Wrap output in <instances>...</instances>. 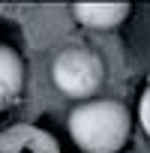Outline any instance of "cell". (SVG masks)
Returning <instances> with one entry per match:
<instances>
[{
    "label": "cell",
    "instance_id": "cell-1",
    "mask_svg": "<svg viewBox=\"0 0 150 153\" xmlns=\"http://www.w3.org/2000/svg\"><path fill=\"white\" fill-rule=\"evenodd\" d=\"M132 132V114L117 99H87L69 111V135L87 153H117Z\"/></svg>",
    "mask_w": 150,
    "mask_h": 153
},
{
    "label": "cell",
    "instance_id": "cell-2",
    "mask_svg": "<svg viewBox=\"0 0 150 153\" xmlns=\"http://www.w3.org/2000/svg\"><path fill=\"white\" fill-rule=\"evenodd\" d=\"M51 81L60 93L78 99V102H87L105 81V63L96 51H90L84 45L63 48L51 60Z\"/></svg>",
    "mask_w": 150,
    "mask_h": 153
},
{
    "label": "cell",
    "instance_id": "cell-3",
    "mask_svg": "<svg viewBox=\"0 0 150 153\" xmlns=\"http://www.w3.org/2000/svg\"><path fill=\"white\" fill-rule=\"evenodd\" d=\"M21 90H24V60L12 45L0 42V111L15 105L21 99Z\"/></svg>",
    "mask_w": 150,
    "mask_h": 153
},
{
    "label": "cell",
    "instance_id": "cell-4",
    "mask_svg": "<svg viewBox=\"0 0 150 153\" xmlns=\"http://www.w3.org/2000/svg\"><path fill=\"white\" fill-rule=\"evenodd\" d=\"M129 3H75L72 15L90 30H114L129 18Z\"/></svg>",
    "mask_w": 150,
    "mask_h": 153
},
{
    "label": "cell",
    "instance_id": "cell-5",
    "mask_svg": "<svg viewBox=\"0 0 150 153\" xmlns=\"http://www.w3.org/2000/svg\"><path fill=\"white\" fill-rule=\"evenodd\" d=\"M138 120H141L144 132L150 135V87L141 93V102H138Z\"/></svg>",
    "mask_w": 150,
    "mask_h": 153
}]
</instances>
